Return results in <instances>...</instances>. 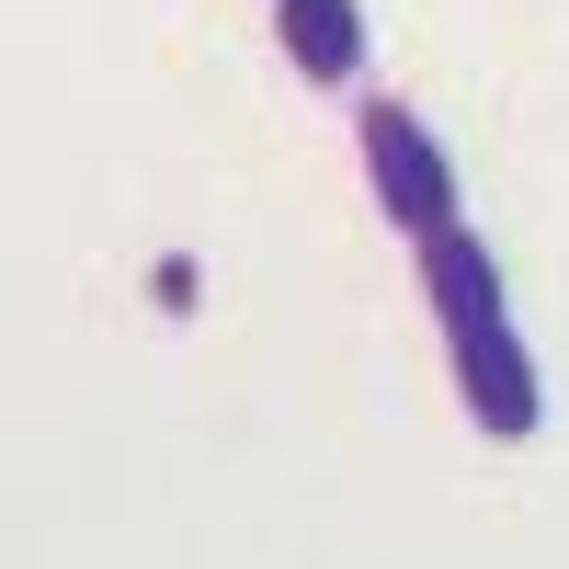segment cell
I'll return each mask as SVG.
<instances>
[{"mask_svg": "<svg viewBox=\"0 0 569 569\" xmlns=\"http://www.w3.org/2000/svg\"><path fill=\"white\" fill-rule=\"evenodd\" d=\"M353 149H365V182H376V217H388L399 240H421V228L467 217V206H456V160H445V137L421 126L410 103H365Z\"/></svg>", "mask_w": 569, "mask_h": 569, "instance_id": "2", "label": "cell"}, {"mask_svg": "<svg viewBox=\"0 0 569 569\" xmlns=\"http://www.w3.org/2000/svg\"><path fill=\"white\" fill-rule=\"evenodd\" d=\"M410 251H421V297H433V319H445V365H456L467 421L501 433V445H525L536 421H547V388H536L525 330H512V297H501L490 240H479L467 217H445V228H421Z\"/></svg>", "mask_w": 569, "mask_h": 569, "instance_id": "1", "label": "cell"}, {"mask_svg": "<svg viewBox=\"0 0 569 569\" xmlns=\"http://www.w3.org/2000/svg\"><path fill=\"white\" fill-rule=\"evenodd\" d=\"M273 46L297 80L353 91L365 80V0H273Z\"/></svg>", "mask_w": 569, "mask_h": 569, "instance_id": "3", "label": "cell"}]
</instances>
